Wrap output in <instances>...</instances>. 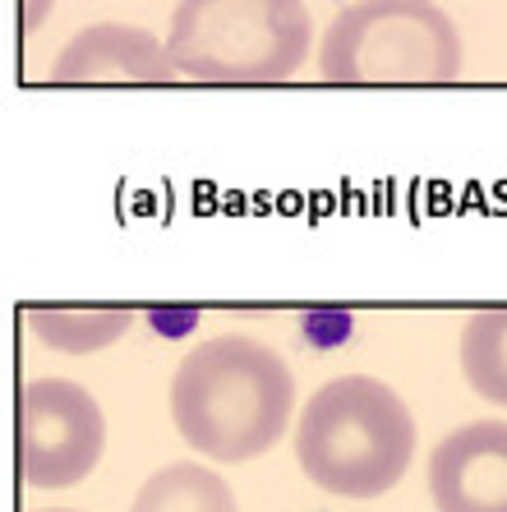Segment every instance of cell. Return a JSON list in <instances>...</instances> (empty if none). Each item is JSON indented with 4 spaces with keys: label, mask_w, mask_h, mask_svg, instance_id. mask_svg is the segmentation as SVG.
I'll list each match as a JSON object with an SVG mask.
<instances>
[{
    "label": "cell",
    "mask_w": 507,
    "mask_h": 512,
    "mask_svg": "<svg viewBox=\"0 0 507 512\" xmlns=\"http://www.w3.org/2000/svg\"><path fill=\"white\" fill-rule=\"evenodd\" d=\"M51 5H56V0H24V28H28V33H33V28L47 19Z\"/></svg>",
    "instance_id": "8fae6325"
},
{
    "label": "cell",
    "mask_w": 507,
    "mask_h": 512,
    "mask_svg": "<svg viewBox=\"0 0 507 512\" xmlns=\"http://www.w3.org/2000/svg\"><path fill=\"white\" fill-rule=\"evenodd\" d=\"M37 512H70V508H37Z\"/></svg>",
    "instance_id": "7c38bea8"
},
{
    "label": "cell",
    "mask_w": 507,
    "mask_h": 512,
    "mask_svg": "<svg viewBox=\"0 0 507 512\" xmlns=\"http://www.w3.org/2000/svg\"><path fill=\"white\" fill-rule=\"evenodd\" d=\"M51 84H166L176 79V65L139 24H93L51 60Z\"/></svg>",
    "instance_id": "52a82bcc"
},
{
    "label": "cell",
    "mask_w": 507,
    "mask_h": 512,
    "mask_svg": "<svg viewBox=\"0 0 507 512\" xmlns=\"http://www.w3.org/2000/svg\"><path fill=\"white\" fill-rule=\"evenodd\" d=\"M319 74L332 84H452L461 33L434 0H355L332 14Z\"/></svg>",
    "instance_id": "277c9868"
},
{
    "label": "cell",
    "mask_w": 507,
    "mask_h": 512,
    "mask_svg": "<svg viewBox=\"0 0 507 512\" xmlns=\"http://www.w3.org/2000/svg\"><path fill=\"white\" fill-rule=\"evenodd\" d=\"M461 374L484 402L507 406V310H480L466 319L457 346Z\"/></svg>",
    "instance_id": "30bf717a"
},
{
    "label": "cell",
    "mask_w": 507,
    "mask_h": 512,
    "mask_svg": "<svg viewBox=\"0 0 507 512\" xmlns=\"http://www.w3.org/2000/svg\"><path fill=\"white\" fill-rule=\"evenodd\" d=\"M438 512H507V420H471L429 453Z\"/></svg>",
    "instance_id": "8992f818"
},
{
    "label": "cell",
    "mask_w": 507,
    "mask_h": 512,
    "mask_svg": "<svg viewBox=\"0 0 507 512\" xmlns=\"http://www.w3.org/2000/svg\"><path fill=\"white\" fill-rule=\"evenodd\" d=\"M130 512H240L236 494L217 471L199 462H171L143 480Z\"/></svg>",
    "instance_id": "ba28073f"
},
{
    "label": "cell",
    "mask_w": 507,
    "mask_h": 512,
    "mask_svg": "<svg viewBox=\"0 0 507 512\" xmlns=\"http://www.w3.org/2000/svg\"><path fill=\"white\" fill-rule=\"evenodd\" d=\"M139 314L134 310H28V328L42 346L60 356H93L107 351L130 333Z\"/></svg>",
    "instance_id": "9c48e42d"
},
{
    "label": "cell",
    "mask_w": 507,
    "mask_h": 512,
    "mask_svg": "<svg viewBox=\"0 0 507 512\" xmlns=\"http://www.w3.org/2000/svg\"><path fill=\"white\" fill-rule=\"evenodd\" d=\"M415 457V416L383 379L342 374L323 383L295 420V462L342 499L388 494Z\"/></svg>",
    "instance_id": "7a4b0ae2"
},
{
    "label": "cell",
    "mask_w": 507,
    "mask_h": 512,
    "mask_svg": "<svg viewBox=\"0 0 507 512\" xmlns=\"http://www.w3.org/2000/svg\"><path fill=\"white\" fill-rule=\"evenodd\" d=\"M107 448V416L74 379H33L19 397V466L33 489H70L93 476Z\"/></svg>",
    "instance_id": "5b68a950"
},
{
    "label": "cell",
    "mask_w": 507,
    "mask_h": 512,
    "mask_svg": "<svg viewBox=\"0 0 507 512\" xmlns=\"http://www.w3.org/2000/svg\"><path fill=\"white\" fill-rule=\"evenodd\" d=\"M305 0H180L166 56L199 84H282L309 60Z\"/></svg>",
    "instance_id": "3957f363"
},
{
    "label": "cell",
    "mask_w": 507,
    "mask_h": 512,
    "mask_svg": "<svg viewBox=\"0 0 507 512\" xmlns=\"http://www.w3.org/2000/svg\"><path fill=\"white\" fill-rule=\"evenodd\" d=\"M291 411V365L245 333L199 342L171 379V420L180 439L213 462L263 457L286 434Z\"/></svg>",
    "instance_id": "6da1fadb"
}]
</instances>
